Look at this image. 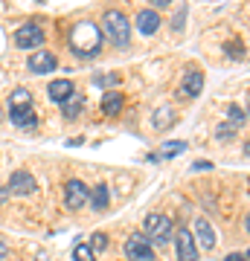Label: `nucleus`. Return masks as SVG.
I'll list each match as a JSON object with an SVG mask.
<instances>
[{
	"label": "nucleus",
	"instance_id": "1",
	"mask_svg": "<svg viewBox=\"0 0 250 261\" xmlns=\"http://www.w3.org/2000/svg\"><path fill=\"white\" fill-rule=\"evenodd\" d=\"M67 44L76 58H96L102 53V32L93 20H79L76 27H70Z\"/></svg>",
	"mask_w": 250,
	"mask_h": 261
},
{
	"label": "nucleus",
	"instance_id": "2",
	"mask_svg": "<svg viewBox=\"0 0 250 261\" xmlns=\"http://www.w3.org/2000/svg\"><path fill=\"white\" fill-rule=\"evenodd\" d=\"M99 32H102V38H108L113 47H120V49L128 47V41H131V23L122 15V9H105Z\"/></svg>",
	"mask_w": 250,
	"mask_h": 261
},
{
	"label": "nucleus",
	"instance_id": "3",
	"mask_svg": "<svg viewBox=\"0 0 250 261\" xmlns=\"http://www.w3.org/2000/svg\"><path fill=\"white\" fill-rule=\"evenodd\" d=\"M9 119L15 128H35L38 119L32 116V93L27 87H18L9 96Z\"/></svg>",
	"mask_w": 250,
	"mask_h": 261
},
{
	"label": "nucleus",
	"instance_id": "4",
	"mask_svg": "<svg viewBox=\"0 0 250 261\" xmlns=\"http://www.w3.org/2000/svg\"><path fill=\"white\" fill-rule=\"evenodd\" d=\"M143 229H146V238H148V241L160 244V241H166L169 235H172L175 224H172V218H169V215L154 212V215H148V218H146V224H143Z\"/></svg>",
	"mask_w": 250,
	"mask_h": 261
},
{
	"label": "nucleus",
	"instance_id": "5",
	"mask_svg": "<svg viewBox=\"0 0 250 261\" xmlns=\"http://www.w3.org/2000/svg\"><path fill=\"white\" fill-rule=\"evenodd\" d=\"M125 258H128V261H154L151 241H148L143 232L128 235V241H125Z\"/></svg>",
	"mask_w": 250,
	"mask_h": 261
},
{
	"label": "nucleus",
	"instance_id": "6",
	"mask_svg": "<svg viewBox=\"0 0 250 261\" xmlns=\"http://www.w3.org/2000/svg\"><path fill=\"white\" fill-rule=\"evenodd\" d=\"M87 195H90V189L84 186L82 180H67L64 183V206L70 212H79L87 203Z\"/></svg>",
	"mask_w": 250,
	"mask_h": 261
},
{
	"label": "nucleus",
	"instance_id": "7",
	"mask_svg": "<svg viewBox=\"0 0 250 261\" xmlns=\"http://www.w3.org/2000/svg\"><path fill=\"white\" fill-rule=\"evenodd\" d=\"M15 44H18V49H38L44 44V29L38 23H24L15 32Z\"/></svg>",
	"mask_w": 250,
	"mask_h": 261
},
{
	"label": "nucleus",
	"instance_id": "8",
	"mask_svg": "<svg viewBox=\"0 0 250 261\" xmlns=\"http://www.w3.org/2000/svg\"><path fill=\"white\" fill-rule=\"evenodd\" d=\"M56 67H58V58H56V53H50V49H35V53L29 56V73L44 75V73H53Z\"/></svg>",
	"mask_w": 250,
	"mask_h": 261
},
{
	"label": "nucleus",
	"instance_id": "9",
	"mask_svg": "<svg viewBox=\"0 0 250 261\" xmlns=\"http://www.w3.org/2000/svg\"><path fill=\"white\" fill-rule=\"evenodd\" d=\"M6 189H9V195H32L35 192V177L29 174L27 168H18V171H12Z\"/></svg>",
	"mask_w": 250,
	"mask_h": 261
},
{
	"label": "nucleus",
	"instance_id": "10",
	"mask_svg": "<svg viewBox=\"0 0 250 261\" xmlns=\"http://www.w3.org/2000/svg\"><path fill=\"white\" fill-rule=\"evenodd\" d=\"M175 247H177V258H180V261H198V250H195L192 229H177Z\"/></svg>",
	"mask_w": 250,
	"mask_h": 261
},
{
	"label": "nucleus",
	"instance_id": "11",
	"mask_svg": "<svg viewBox=\"0 0 250 261\" xmlns=\"http://www.w3.org/2000/svg\"><path fill=\"white\" fill-rule=\"evenodd\" d=\"M201 90H204V73H201L198 67L186 70L184 84H180V96H184V99H195V96H201Z\"/></svg>",
	"mask_w": 250,
	"mask_h": 261
},
{
	"label": "nucleus",
	"instance_id": "12",
	"mask_svg": "<svg viewBox=\"0 0 250 261\" xmlns=\"http://www.w3.org/2000/svg\"><path fill=\"white\" fill-rule=\"evenodd\" d=\"M47 93H50V99H53V102L64 105L67 99L76 93V87H73V82H70V79H56V82H50Z\"/></svg>",
	"mask_w": 250,
	"mask_h": 261
},
{
	"label": "nucleus",
	"instance_id": "13",
	"mask_svg": "<svg viewBox=\"0 0 250 261\" xmlns=\"http://www.w3.org/2000/svg\"><path fill=\"white\" fill-rule=\"evenodd\" d=\"M134 23H137V29L143 32V35H154V32H157V27H160V15L154 9H140Z\"/></svg>",
	"mask_w": 250,
	"mask_h": 261
},
{
	"label": "nucleus",
	"instance_id": "14",
	"mask_svg": "<svg viewBox=\"0 0 250 261\" xmlns=\"http://www.w3.org/2000/svg\"><path fill=\"white\" fill-rule=\"evenodd\" d=\"M192 238H198V244H201L204 250H215V232H213V226H210V221H204V218L195 221V235Z\"/></svg>",
	"mask_w": 250,
	"mask_h": 261
},
{
	"label": "nucleus",
	"instance_id": "15",
	"mask_svg": "<svg viewBox=\"0 0 250 261\" xmlns=\"http://www.w3.org/2000/svg\"><path fill=\"white\" fill-rule=\"evenodd\" d=\"M122 105H125V96L120 90H111V93L102 96V113L105 116H117L122 111Z\"/></svg>",
	"mask_w": 250,
	"mask_h": 261
},
{
	"label": "nucleus",
	"instance_id": "16",
	"mask_svg": "<svg viewBox=\"0 0 250 261\" xmlns=\"http://www.w3.org/2000/svg\"><path fill=\"white\" fill-rule=\"evenodd\" d=\"M82 111H84V96L82 93H73L64 105H61V116H64V119H76Z\"/></svg>",
	"mask_w": 250,
	"mask_h": 261
},
{
	"label": "nucleus",
	"instance_id": "17",
	"mask_svg": "<svg viewBox=\"0 0 250 261\" xmlns=\"http://www.w3.org/2000/svg\"><path fill=\"white\" fill-rule=\"evenodd\" d=\"M87 200H90V206L96 209V212H102V209H108V200H111V195H108V186H105V183H99V186H93V192L87 195Z\"/></svg>",
	"mask_w": 250,
	"mask_h": 261
},
{
	"label": "nucleus",
	"instance_id": "18",
	"mask_svg": "<svg viewBox=\"0 0 250 261\" xmlns=\"http://www.w3.org/2000/svg\"><path fill=\"white\" fill-rule=\"evenodd\" d=\"M172 122H175V111H172L169 105H163V108H157V111H154V116H151V128L163 130L166 125H172Z\"/></svg>",
	"mask_w": 250,
	"mask_h": 261
},
{
	"label": "nucleus",
	"instance_id": "19",
	"mask_svg": "<svg viewBox=\"0 0 250 261\" xmlns=\"http://www.w3.org/2000/svg\"><path fill=\"white\" fill-rule=\"evenodd\" d=\"M227 113H230V125L233 128H241V125L247 122V113H244V108H239V105H230Z\"/></svg>",
	"mask_w": 250,
	"mask_h": 261
},
{
	"label": "nucleus",
	"instance_id": "20",
	"mask_svg": "<svg viewBox=\"0 0 250 261\" xmlns=\"http://www.w3.org/2000/svg\"><path fill=\"white\" fill-rule=\"evenodd\" d=\"M120 73H105V75H93V84L96 87H113V84H120Z\"/></svg>",
	"mask_w": 250,
	"mask_h": 261
},
{
	"label": "nucleus",
	"instance_id": "21",
	"mask_svg": "<svg viewBox=\"0 0 250 261\" xmlns=\"http://www.w3.org/2000/svg\"><path fill=\"white\" fill-rule=\"evenodd\" d=\"M73 258H76V261H96V255H93V250L87 247V244H76Z\"/></svg>",
	"mask_w": 250,
	"mask_h": 261
},
{
	"label": "nucleus",
	"instance_id": "22",
	"mask_svg": "<svg viewBox=\"0 0 250 261\" xmlns=\"http://www.w3.org/2000/svg\"><path fill=\"white\" fill-rule=\"evenodd\" d=\"M87 247L93 250V255H96V252H102L105 247H108V235H105V232H93V241L87 244Z\"/></svg>",
	"mask_w": 250,
	"mask_h": 261
},
{
	"label": "nucleus",
	"instance_id": "23",
	"mask_svg": "<svg viewBox=\"0 0 250 261\" xmlns=\"http://www.w3.org/2000/svg\"><path fill=\"white\" fill-rule=\"evenodd\" d=\"M180 151H186V142H166L163 145V157H175V154H180Z\"/></svg>",
	"mask_w": 250,
	"mask_h": 261
},
{
	"label": "nucleus",
	"instance_id": "24",
	"mask_svg": "<svg viewBox=\"0 0 250 261\" xmlns=\"http://www.w3.org/2000/svg\"><path fill=\"white\" fill-rule=\"evenodd\" d=\"M227 56H230V58H244V47H241V41H239V44H227Z\"/></svg>",
	"mask_w": 250,
	"mask_h": 261
},
{
	"label": "nucleus",
	"instance_id": "25",
	"mask_svg": "<svg viewBox=\"0 0 250 261\" xmlns=\"http://www.w3.org/2000/svg\"><path fill=\"white\" fill-rule=\"evenodd\" d=\"M233 134H236L233 125H218V128H215V137H221V140H227V137H233Z\"/></svg>",
	"mask_w": 250,
	"mask_h": 261
},
{
	"label": "nucleus",
	"instance_id": "26",
	"mask_svg": "<svg viewBox=\"0 0 250 261\" xmlns=\"http://www.w3.org/2000/svg\"><path fill=\"white\" fill-rule=\"evenodd\" d=\"M195 171H207V168H213V163H207V160H198V163H192Z\"/></svg>",
	"mask_w": 250,
	"mask_h": 261
},
{
	"label": "nucleus",
	"instance_id": "27",
	"mask_svg": "<svg viewBox=\"0 0 250 261\" xmlns=\"http://www.w3.org/2000/svg\"><path fill=\"white\" fill-rule=\"evenodd\" d=\"M224 261H247V255H244V252H230Z\"/></svg>",
	"mask_w": 250,
	"mask_h": 261
},
{
	"label": "nucleus",
	"instance_id": "28",
	"mask_svg": "<svg viewBox=\"0 0 250 261\" xmlns=\"http://www.w3.org/2000/svg\"><path fill=\"white\" fill-rule=\"evenodd\" d=\"M184 18H186V9H180L177 12V18H175V29L180 32V23H184Z\"/></svg>",
	"mask_w": 250,
	"mask_h": 261
},
{
	"label": "nucleus",
	"instance_id": "29",
	"mask_svg": "<svg viewBox=\"0 0 250 261\" xmlns=\"http://www.w3.org/2000/svg\"><path fill=\"white\" fill-rule=\"evenodd\" d=\"M6 200H9V189L0 186V203H6Z\"/></svg>",
	"mask_w": 250,
	"mask_h": 261
},
{
	"label": "nucleus",
	"instance_id": "30",
	"mask_svg": "<svg viewBox=\"0 0 250 261\" xmlns=\"http://www.w3.org/2000/svg\"><path fill=\"white\" fill-rule=\"evenodd\" d=\"M157 9H169V0H154V12Z\"/></svg>",
	"mask_w": 250,
	"mask_h": 261
},
{
	"label": "nucleus",
	"instance_id": "31",
	"mask_svg": "<svg viewBox=\"0 0 250 261\" xmlns=\"http://www.w3.org/2000/svg\"><path fill=\"white\" fill-rule=\"evenodd\" d=\"M6 252H9V247H6V241L0 238V258H6Z\"/></svg>",
	"mask_w": 250,
	"mask_h": 261
},
{
	"label": "nucleus",
	"instance_id": "32",
	"mask_svg": "<svg viewBox=\"0 0 250 261\" xmlns=\"http://www.w3.org/2000/svg\"><path fill=\"white\" fill-rule=\"evenodd\" d=\"M0 119H3V111H0Z\"/></svg>",
	"mask_w": 250,
	"mask_h": 261
},
{
	"label": "nucleus",
	"instance_id": "33",
	"mask_svg": "<svg viewBox=\"0 0 250 261\" xmlns=\"http://www.w3.org/2000/svg\"><path fill=\"white\" fill-rule=\"evenodd\" d=\"M38 261H44V258H38Z\"/></svg>",
	"mask_w": 250,
	"mask_h": 261
}]
</instances>
